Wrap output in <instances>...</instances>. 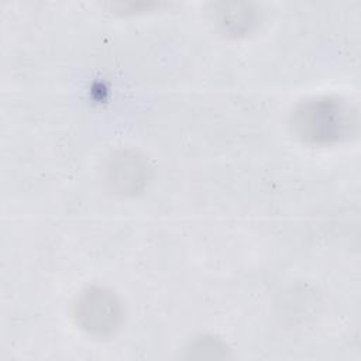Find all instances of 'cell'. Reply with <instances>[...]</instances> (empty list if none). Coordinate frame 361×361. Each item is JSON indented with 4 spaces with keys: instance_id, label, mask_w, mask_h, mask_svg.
Listing matches in <instances>:
<instances>
[{
    "instance_id": "1",
    "label": "cell",
    "mask_w": 361,
    "mask_h": 361,
    "mask_svg": "<svg viewBox=\"0 0 361 361\" xmlns=\"http://www.w3.org/2000/svg\"><path fill=\"white\" fill-rule=\"evenodd\" d=\"M355 111L347 102L333 97L306 100L293 110L290 126L295 134L310 144H330L347 138L355 128Z\"/></svg>"
},
{
    "instance_id": "2",
    "label": "cell",
    "mask_w": 361,
    "mask_h": 361,
    "mask_svg": "<svg viewBox=\"0 0 361 361\" xmlns=\"http://www.w3.org/2000/svg\"><path fill=\"white\" fill-rule=\"evenodd\" d=\"M73 317L82 330L92 336L106 337L118 329L123 320V307L111 290L89 286L76 296Z\"/></svg>"
},
{
    "instance_id": "3",
    "label": "cell",
    "mask_w": 361,
    "mask_h": 361,
    "mask_svg": "<svg viewBox=\"0 0 361 361\" xmlns=\"http://www.w3.org/2000/svg\"><path fill=\"white\" fill-rule=\"evenodd\" d=\"M107 178L114 190L124 195L135 193L148 179V166L137 152L121 151L110 159Z\"/></svg>"
},
{
    "instance_id": "4",
    "label": "cell",
    "mask_w": 361,
    "mask_h": 361,
    "mask_svg": "<svg viewBox=\"0 0 361 361\" xmlns=\"http://www.w3.org/2000/svg\"><path fill=\"white\" fill-rule=\"evenodd\" d=\"M219 11L220 24L233 34H243L255 21V11L247 3H223Z\"/></svg>"
}]
</instances>
